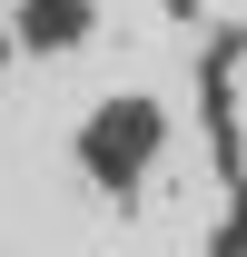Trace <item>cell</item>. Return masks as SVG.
<instances>
[{"instance_id":"6da1fadb","label":"cell","mask_w":247,"mask_h":257,"mask_svg":"<svg viewBox=\"0 0 247 257\" xmlns=\"http://www.w3.org/2000/svg\"><path fill=\"white\" fill-rule=\"evenodd\" d=\"M69 159H79V178L109 198H139L149 188V168L168 159V109H158L149 89H109L89 99V119H79V139H69Z\"/></svg>"},{"instance_id":"7a4b0ae2","label":"cell","mask_w":247,"mask_h":257,"mask_svg":"<svg viewBox=\"0 0 247 257\" xmlns=\"http://www.w3.org/2000/svg\"><path fill=\"white\" fill-rule=\"evenodd\" d=\"M99 20V0H20L10 10V30H20V50H40V60H60V50H79Z\"/></svg>"}]
</instances>
